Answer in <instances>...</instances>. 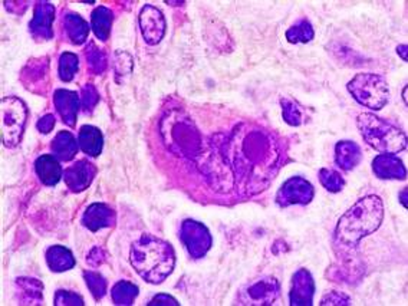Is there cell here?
Masks as SVG:
<instances>
[{
    "label": "cell",
    "instance_id": "1",
    "mask_svg": "<svg viewBox=\"0 0 408 306\" xmlns=\"http://www.w3.org/2000/svg\"><path fill=\"white\" fill-rule=\"evenodd\" d=\"M384 219L383 200L369 194L359 198L338 222L335 242L338 246L355 248L361 239L376 231Z\"/></svg>",
    "mask_w": 408,
    "mask_h": 306
},
{
    "label": "cell",
    "instance_id": "2",
    "mask_svg": "<svg viewBox=\"0 0 408 306\" xmlns=\"http://www.w3.org/2000/svg\"><path fill=\"white\" fill-rule=\"evenodd\" d=\"M129 260L144 281L157 285L172 275L176 253L173 246L165 241L146 234L132 243Z\"/></svg>",
    "mask_w": 408,
    "mask_h": 306
},
{
    "label": "cell",
    "instance_id": "3",
    "mask_svg": "<svg viewBox=\"0 0 408 306\" xmlns=\"http://www.w3.org/2000/svg\"><path fill=\"white\" fill-rule=\"evenodd\" d=\"M357 125L365 143L381 154H398L407 147L405 134L395 125L374 114H361Z\"/></svg>",
    "mask_w": 408,
    "mask_h": 306
},
{
    "label": "cell",
    "instance_id": "4",
    "mask_svg": "<svg viewBox=\"0 0 408 306\" xmlns=\"http://www.w3.org/2000/svg\"><path fill=\"white\" fill-rule=\"evenodd\" d=\"M348 91L361 106L369 110H383L390 99V88L384 77L358 74L348 82Z\"/></svg>",
    "mask_w": 408,
    "mask_h": 306
},
{
    "label": "cell",
    "instance_id": "5",
    "mask_svg": "<svg viewBox=\"0 0 408 306\" xmlns=\"http://www.w3.org/2000/svg\"><path fill=\"white\" fill-rule=\"evenodd\" d=\"M27 108L25 102L16 96H8L2 101V140L9 148L19 144L25 131Z\"/></svg>",
    "mask_w": 408,
    "mask_h": 306
},
{
    "label": "cell",
    "instance_id": "6",
    "mask_svg": "<svg viewBox=\"0 0 408 306\" xmlns=\"http://www.w3.org/2000/svg\"><path fill=\"white\" fill-rule=\"evenodd\" d=\"M180 239L189 250L190 256L194 259L203 257L212 246L210 231L206 226L196 220H186L181 224Z\"/></svg>",
    "mask_w": 408,
    "mask_h": 306
},
{
    "label": "cell",
    "instance_id": "7",
    "mask_svg": "<svg viewBox=\"0 0 408 306\" xmlns=\"http://www.w3.org/2000/svg\"><path fill=\"white\" fill-rule=\"evenodd\" d=\"M314 198V186L302 177L289 179L279 190L276 201L279 206L286 208L292 204H308Z\"/></svg>",
    "mask_w": 408,
    "mask_h": 306
},
{
    "label": "cell",
    "instance_id": "8",
    "mask_svg": "<svg viewBox=\"0 0 408 306\" xmlns=\"http://www.w3.org/2000/svg\"><path fill=\"white\" fill-rule=\"evenodd\" d=\"M140 27L148 45H157L165 35V19L155 6L146 5L140 12Z\"/></svg>",
    "mask_w": 408,
    "mask_h": 306
},
{
    "label": "cell",
    "instance_id": "9",
    "mask_svg": "<svg viewBox=\"0 0 408 306\" xmlns=\"http://www.w3.org/2000/svg\"><path fill=\"white\" fill-rule=\"evenodd\" d=\"M315 283L306 269H299L292 278L289 300L293 306H311L314 302Z\"/></svg>",
    "mask_w": 408,
    "mask_h": 306
},
{
    "label": "cell",
    "instance_id": "10",
    "mask_svg": "<svg viewBox=\"0 0 408 306\" xmlns=\"http://www.w3.org/2000/svg\"><path fill=\"white\" fill-rule=\"evenodd\" d=\"M55 19V8L49 2H39L35 8V13L29 23L30 33L38 41H49L53 37L52 22Z\"/></svg>",
    "mask_w": 408,
    "mask_h": 306
},
{
    "label": "cell",
    "instance_id": "11",
    "mask_svg": "<svg viewBox=\"0 0 408 306\" xmlns=\"http://www.w3.org/2000/svg\"><path fill=\"white\" fill-rule=\"evenodd\" d=\"M95 174H96V168L92 162L87 160H79L74 162L71 167L66 168L65 183L71 191L79 193V191L87 190L91 186Z\"/></svg>",
    "mask_w": 408,
    "mask_h": 306
},
{
    "label": "cell",
    "instance_id": "12",
    "mask_svg": "<svg viewBox=\"0 0 408 306\" xmlns=\"http://www.w3.org/2000/svg\"><path fill=\"white\" fill-rule=\"evenodd\" d=\"M53 104L63 122L74 127L81 108V95L74 91L58 89L53 94Z\"/></svg>",
    "mask_w": 408,
    "mask_h": 306
},
{
    "label": "cell",
    "instance_id": "13",
    "mask_svg": "<svg viewBox=\"0 0 408 306\" xmlns=\"http://www.w3.org/2000/svg\"><path fill=\"white\" fill-rule=\"evenodd\" d=\"M372 172L383 180H404L407 177L404 162L394 154H380L374 158Z\"/></svg>",
    "mask_w": 408,
    "mask_h": 306
},
{
    "label": "cell",
    "instance_id": "14",
    "mask_svg": "<svg viewBox=\"0 0 408 306\" xmlns=\"http://www.w3.org/2000/svg\"><path fill=\"white\" fill-rule=\"evenodd\" d=\"M82 223L91 231H98L101 229L114 226L115 213L107 204L94 203L85 210L82 216Z\"/></svg>",
    "mask_w": 408,
    "mask_h": 306
},
{
    "label": "cell",
    "instance_id": "15",
    "mask_svg": "<svg viewBox=\"0 0 408 306\" xmlns=\"http://www.w3.org/2000/svg\"><path fill=\"white\" fill-rule=\"evenodd\" d=\"M35 172L45 186H56L62 177V167L53 155H41L35 161Z\"/></svg>",
    "mask_w": 408,
    "mask_h": 306
},
{
    "label": "cell",
    "instance_id": "16",
    "mask_svg": "<svg viewBox=\"0 0 408 306\" xmlns=\"http://www.w3.org/2000/svg\"><path fill=\"white\" fill-rule=\"evenodd\" d=\"M79 148L89 157H98L104 147V137L102 132L94 125H84L79 129L78 137Z\"/></svg>",
    "mask_w": 408,
    "mask_h": 306
},
{
    "label": "cell",
    "instance_id": "17",
    "mask_svg": "<svg viewBox=\"0 0 408 306\" xmlns=\"http://www.w3.org/2000/svg\"><path fill=\"white\" fill-rule=\"evenodd\" d=\"M361 148L352 141H339L335 147V161L344 172H351L361 161Z\"/></svg>",
    "mask_w": 408,
    "mask_h": 306
},
{
    "label": "cell",
    "instance_id": "18",
    "mask_svg": "<svg viewBox=\"0 0 408 306\" xmlns=\"http://www.w3.org/2000/svg\"><path fill=\"white\" fill-rule=\"evenodd\" d=\"M79 144L70 131H60L52 141V151L60 161H71L78 153Z\"/></svg>",
    "mask_w": 408,
    "mask_h": 306
},
{
    "label": "cell",
    "instance_id": "19",
    "mask_svg": "<svg viewBox=\"0 0 408 306\" xmlns=\"http://www.w3.org/2000/svg\"><path fill=\"white\" fill-rule=\"evenodd\" d=\"M279 295V283L276 279H262L249 289V296L256 305H272Z\"/></svg>",
    "mask_w": 408,
    "mask_h": 306
},
{
    "label": "cell",
    "instance_id": "20",
    "mask_svg": "<svg viewBox=\"0 0 408 306\" xmlns=\"http://www.w3.org/2000/svg\"><path fill=\"white\" fill-rule=\"evenodd\" d=\"M63 26L68 33V38L75 45H82L87 42L89 35V25L77 13H68L63 18Z\"/></svg>",
    "mask_w": 408,
    "mask_h": 306
},
{
    "label": "cell",
    "instance_id": "21",
    "mask_svg": "<svg viewBox=\"0 0 408 306\" xmlns=\"http://www.w3.org/2000/svg\"><path fill=\"white\" fill-rule=\"evenodd\" d=\"M46 263L52 272H65L75 266V257L70 249L63 246H51L46 250Z\"/></svg>",
    "mask_w": 408,
    "mask_h": 306
},
{
    "label": "cell",
    "instance_id": "22",
    "mask_svg": "<svg viewBox=\"0 0 408 306\" xmlns=\"http://www.w3.org/2000/svg\"><path fill=\"white\" fill-rule=\"evenodd\" d=\"M113 25V12L106 6H98L91 15V27L95 33V37L106 42L110 38Z\"/></svg>",
    "mask_w": 408,
    "mask_h": 306
},
{
    "label": "cell",
    "instance_id": "23",
    "mask_svg": "<svg viewBox=\"0 0 408 306\" xmlns=\"http://www.w3.org/2000/svg\"><path fill=\"white\" fill-rule=\"evenodd\" d=\"M16 286L19 289V299L23 302L22 305H39L42 302L44 286L38 279L19 278Z\"/></svg>",
    "mask_w": 408,
    "mask_h": 306
},
{
    "label": "cell",
    "instance_id": "24",
    "mask_svg": "<svg viewBox=\"0 0 408 306\" xmlns=\"http://www.w3.org/2000/svg\"><path fill=\"white\" fill-rule=\"evenodd\" d=\"M111 295L115 305H132L135 298L139 296V286L128 281H120L113 288Z\"/></svg>",
    "mask_w": 408,
    "mask_h": 306
},
{
    "label": "cell",
    "instance_id": "25",
    "mask_svg": "<svg viewBox=\"0 0 408 306\" xmlns=\"http://www.w3.org/2000/svg\"><path fill=\"white\" fill-rule=\"evenodd\" d=\"M79 70V59L72 52H63L59 58V78L63 82H71Z\"/></svg>",
    "mask_w": 408,
    "mask_h": 306
},
{
    "label": "cell",
    "instance_id": "26",
    "mask_svg": "<svg viewBox=\"0 0 408 306\" xmlns=\"http://www.w3.org/2000/svg\"><path fill=\"white\" fill-rule=\"evenodd\" d=\"M286 39L291 44H308L314 39V29L308 20H300L286 32Z\"/></svg>",
    "mask_w": 408,
    "mask_h": 306
},
{
    "label": "cell",
    "instance_id": "27",
    "mask_svg": "<svg viewBox=\"0 0 408 306\" xmlns=\"http://www.w3.org/2000/svg\"><path fill=\"white\" fill-rule=\"evenodd\" d=\"M85 56H87V63L89 70L95 74V75H101L102 72H106L107 70V55L104 53V51L99 49L94 42H91L85 51Z\"/></svg>",
    "mask_w": 408,
    "mask_h": 306
},
{
    "label": "cell",
    "instance_id": "28",
    "mask_svg": "<svg viewBox=\"0 0 408 306\" xmlns=\"http://www.w3.org/2000/svg\"><path fill=\"white\" fill-rule=\"evenodd\" d=\"M84 279L87 282L89 292L92 293V296L96 300H99L101 298H104V295L107 292V281L104 276L98 274V272L87 270V272H84Z\"/></svg>",
    "mask_w": 408,
    "mask_h": 306
},
{
    "label": "cell",
    "instance_id": "29",
    "mask_svg": "<svg viewBox=\"0 0 408 306\" xmlns=\"http://www.w3.org/2000/svg\"><path fill=\"white\" fill-rule=\"evenodd\" d=\"M319 180H321L322 186L331 193L341 191L344 184H345L343 176L339 174L338 172H335V170H331V168H322L321 170V172H319Z\"/></svg>",
    "mask_w": 408,
    "mask_h": 306
},
{
    "label": "cell",
    "instance_id": "30",
    "mask_svg": "<svg viewBox=\"0 0 408 306\" xmlns=\"http://www.w3.org/2000/svg\"><path fill=\"white\" fill-rule=\"evenodd\" d=\"M98 101H99V94H98V91L95 89L94 85L87 84V85L82 88V92H81V106L85 108L87 113H89V111H92L94 107L98 104Z\"/></svg>",
    "mask_w": 408,
    "mask_h": 306
},
{
    "label": "cell",
    "instance_id": "31",
    "mask_svg": "<svg viewBox=\"0 0 408 306\" xmlns=\"http://www.w3.org/2000/svg\"><path fill=\"white\" fill-rule=\"evenodd\" d=\"M55 305H70V306H82L84 299L75 292L71 291H58L55 293Z\"/></svg>",
    "mask_w": 408,
    "mask_h": 306
},
{
    "label": "cell",
    "instance_id": "32",
    "mask_svg": "<svg viewBox=\"0 0 408 306\" xmlns=\"http://www.w3.org/2000/svg\"><path fill=\"white\" fill-rule=\"evenodd\" d=\"M282 107H283V120L289 125H299L302 120V114L296 104H293L289 99H282Z\"/></svg>",
    "mask_w": 408,
    "mask_h": 306
},
{
    "label": "cell",
    "instance_id": "33",
    "mask_svg": "<svg viewBox=\"0 0 408 306\" xmlns=\"http://www.w3.org/2000/svg\"><path fill=\"white\" fill-rule=\"evenodd\" d=\"M321 305H351V299L345 293L331 292L322 299Z\"/></svg>",
    "mask_w": 408,
    "mask_h": 306
},
{
    "label": "cell",
    "instance_id": "34",
    "mask_svg": "<svg viewBox=\"0 0 408 306\" xmlns=\"http://www.w3.org/2000/svg\"><path fill=\"white\" fill-rule=\"evenodd\" d=\"M148 305L150 306H155V305H158V306H170V305L177 306L179 302L173 296L165 295V293H160V295H155Z\"/></svg>",
    "mask_w": 408,
    "mask_h": 306
},
{
    "label": "cell",
    "instance_id": "35",
    "mask_svg": "<svg viewBox=\"0 0 408 306\" xmlns=\"http://www.w3.org/2000/svg\"><path fill=\"white\" fill-rule=\"evenodd\" d=\"M104 260H106L104 250L101 248H94L87 256V263L91 266H99L101 263H104Z\"/></svg>",
    "mask_w": 408,
    "mask_h": 306
},
{
    "label": "cell",
    "instance_id": "36",
    "mask_svg": "<svg viewBox=\"0 0 408 306\" xmlns=\"http://www.w3.org/2000/svg\"><path fill=\"white\" fill-rule=\"evenodd\" d=\"M38 129L42 132V134H49L53 127H55V117L52 114H46L45 117H42L38 124H37Z\"/></svg>",
    "mask_w": 408,
    "mask_h": 306
},
{
    "label": "cell",
    "instance_id": "37",
    "mask_svg": "<svg viewBox=\"0 0 408 306\" xmlns=\"http://www.w3.org/2000/svg\"><path fill=\"white\" fill-rule=\"evenodd\" d=\"M407 193L408 190L407 189H402V191L400 193V198H401V203H402V206L407 209L408 208V204H407Z\"/></svg>",
    "mask_w": 408,
    "mask_h": 306
},
{
    "label": "cell",
    "instance_id": "38",
    "mask_svg": "<svg viewBox=\"0 0 408 306\" xmlns=\"http://www.w3.org/2000/svg\"><path fill=\"white\" fill-rule=\"evenodd\" d=\"M397 52H398V55H401V58H402L404 60H407V45H401V46H398V48H397Z\"/></svg>",
    "mask_w": 408,
    "mask_h": 306
},
{
    "label": "cell",
    "instance_id": "39",
    "mask_svg": "<svg viewBox=\"0 0 408 306\" xmlns=\"http://www.w3.org/2000/svg\"><path fill=\"white\" fill-rule=\"evenodd\" d=\"M404 101L407 102V88H404Z\"/></svg>",
    "mask_w": 408,
    "mask_h": 306
}]
</instances>
